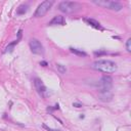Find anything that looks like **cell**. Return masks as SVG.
<instances>
[{"label":"cell","instance_id":"1","mask_svg":"<svg viewBox=\"0 0 131 131\" xmlns=\"http://www.w3.org/2000/svg\"><path fill=\"white\" fill-rule=\"evenodd\" d=\"M92 69L96 70V71H100V72H103V73H115L118 69L116 62L112 61V60H108V59H99V60H96L92 63Z\"/></svg>","mask_w":131,"mask_h":131},{"label":"cell","instance_id":"2","mask_svg":"<svg viewBox=\"0 0 131 131\" xmlns=\"http://www.w3.org/2000/svg\"><path fill=\"white\" fill-rule=\"evenodd\" d=\"M81 8V5L78 2L73 1H62L58 4V9L63 13H73L78 11Z\"/></svg>","mask_w":131,"mask_h":131},{"label":"cell","instance_id":"3","mask_svg":"<svg viewBox=\"0 0 131 131\" xmlns=\"http://www.w3.org/2000/svg\"><path fill=\"white\" fill-rule=\"evenodd\" d=\"M94 4L98 5V6H102L104 8L111 9V10H115V11H119L123 8L122 4L118 1H110V0H93L92 1Z\"/></svg>","mask_w":131,"mask_h":131},{"label":"cell","instance_id":"4","mask_svg":"<svg viewBox=\"0 0 131 131\" xmlns=\"http://www.w3.org/2000/svg\"><path fill=\"white\" fill-rule=\"evenodd\" d=\"M52 4H53V1H49V0L43 1V2L37 7V9H36L34 15H35L36 17H42V16H44V15L47 13V11L50 9V7L52 6Z\"/></svg>","mask_w":131,"mask_h":131},{"label":"cell","instance_id":"5","mask_svg":"<svg viewBox=\"0 0 131 131\" xmlns=\"http://www.w3.org/2000/svg\"><path fill=\"white\" fill-rule=\"evenodd\" d=\"M29 45H30L31 51H32L34 54H39V55H41V54L44 53V47H43V45L41 44V42H40L39 40H37V39H31Z\"/></svg>","mask_w":131,"mask_h":131},{"label":"cell","instance_id":"6","mask_svg":"<svg viewBox=\"0 0 131 131\" xmlns=\"http://www.w3.org/2000/svg\"><path fill=\"white\" fill-rule=\"evenodd\" d=\"M113 86V79L110 76H103L99 80V90L98 91H110Z\"/></svg>","mask_w":131,"mask_h":131},{"label":"cell","instance_id":"7","mask_svg":"<svg viewBox=\"0 0 131 131\" xmlns=\"http://www.w3.org/2000/svg\"><path fill=\"white\" fill-rule=\"evenodd\" d=\"M34 85H35V88L37 90V92L42 95V96H45V93H46V87L44 85V83L42 82L41 79L39 78H35L34 79Z\"/></svg>","mask_w":131,"mask_h":131},{"label":"cell","instance_id":"8","mask_svg":"<svg viewBox=\"0 0 131 131\" xmlns=\"http://www.w3.org/2000/svg\"><path fill=\"white\" fill-rule=\"evenodd\" d=\"M98 97L102 101H110L113 97L112 91H98Z\"/></svg>","mask_w":131,"mask_h":131},{"label":"cell","instance_id":"9","mask_svg":"<svg viewBox=\"0 0 131 131\" xmlns=\"http://www.w3.org/2000/svg\"><path fill=\"white\" fill-rule=\"evenodd\" d=\"M63 24H64V18L61 15H56L49 21V25H63Z\"/></svg>","mask_w":131,"mask_h":131},{"label":"cell","instance_id":"10","mask_svg":"<svg viewBox=\"0 0 131 131\" xmlns=\"http://www.w3.org/2000/svg\"><path fill=\"white\" fill-rule=\"evenodd\" d=\"M19 39H20V37L19 38H17L16 40H14L13 42H11L9 45H7L6 47H5V49L3 50V53H5V52H10V51H12V49H13V47L15 46V44H17L18 43V41H19Z\"/></svg>","mask_w":131,"mask_h":131},{"label":"cell","instance_id":"11","mask_svg":"<svg viewBox=\"0 0 131 131\" xmlns=\"http://www.w3.org/2000/svg\"><path fill=\"white\" fill-rule=\"evenodd\" d=\"M85 20H86L90 26H92L93 28H95V29H101L100 24H99L97 20H95V19H93V18H86Z\"/></svg>","mask_w":131,"mask_h":131},{"label":"cell","instance_id":"12","mask_svg":"<svg viewBox=\"0 0 131 131\" xmlns=\"http://www.w3.org/2000/svg\"><path fill=\"white\" fill-rule=\"evenodd\" d=\"M70 51H71L72 53L76 54V55H79V56H86V55H87L86 52H84V51H82V50H79V49H77V48H73V47L70 48Z\"/></svg>","mask_w":131,"mask_h":131},{"label":"cell","instance_id":"13","mask_svg":"<svg viewBox=\"0 0 131 131\" xmlns=\"http://www.w3.org/2000/svg\"><path fill=\"white\" fill-rule=\"evenodd\" d=\"M27 11H28V5L27 4H23L16 9V13L17 14H25Z\"/></svg>","mask_w":131,"mask_h":131},{"label":"cell","instance_id":"14","mask_svg":"<svg viewBox=\"0 0 131 131\" xmlns=\"http://www.w3.org/2000/svg\"><path fill=\"white\" fill-rule=\"evenodd\" d=\"M56 69H57V71H58L60 74H64V73L67 72L66 67H63L62 64H59V63H56Z\"/></svg>","mask_w":131,"mask_h":131},{"label":"cell","instance_id":"15","mask_svg":"<svg viewBox=\"0 0 131 131\" xmlns=\"http://www.w3.org/2000/svg\"><path fill=\"white\" fill-rule=\"evenodd\" d=\"M130 43H131V39H128V40L126 41V49H127V51H128V52H130V51H131Z\"/></svg>","mask_w":131,"mask_h":131},{"label":"cell","instance_id":"16","mask_svg":"<svg viewBox=\"0 0 131 131\" xmlns=\"http://www.w3.org/2000/svg\"><path fill=\"white\" fill-rule=\"evenodd\" d=\"M43 127L46 129V130H48V131H59V130H53V129H51V128H49V127H47L46 125H43Z\"/></svg>","mask_w":131,"mask_h":131},{"label":"cell","instance_id":"17","mask_svg":"<svg viewBox=\"0 0 131 131\" xmlns=\"http://www.w3.org/2000/svg\"><path fill=\"white\" fill-rule=\"evenodd\" d=\"M73 105H74V106H76V107H81V106H82V105H81V104H79V103H74Z\"/></svg>","mask_w":131,"mask_h":131},{"label":"cell","instance_id":"18","mask_svg":"<svg viewBox=\"0 0 131 131\" xmlns=\"http://www.w3.org/2000/svg\"><path fill=\"white\" fill-rule=\"evenodd\" d=\"M40 64H42L43 67H46V66H47V62H45V61H42V62H40Z\"/></svg>","mask_w":131,"mask_h":131}]
</instances>
